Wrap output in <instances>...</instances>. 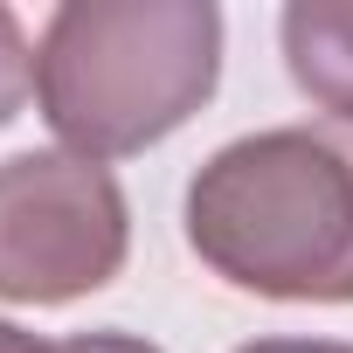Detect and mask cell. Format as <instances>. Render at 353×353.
I'll return each instance as SVG.
<instances>
[{"label":"cell","instance_id":"obj_6","mask_svg":"<svg viewBox=\"0 0 353 353\" xmlns=\"http://www.w3.org/2000/svg\"><path fill=\"white\" fill-rule=\"evenodd\" d=\"M56 353H159V346L132 332H77V339H56Z\"/></svg>","mask_w":353,"mask_h":353},{"label":"cell","instance_id":"obj_8","mask_svg":"<svg viewBox=\"0 0 353 353\" xmlns=\"http://www.w3.org/2000/svg\"><path fill=\"white\" fill-rule=\"evenodd\" d=\"M0 353H56V339H35V332H21L14 319H0Z\"/></svg>","mask_w":353,"mask_h":353},{"label":"cell","instance_id":"obj_3","mask_svg":"<svg viewBox=\"0 0 353 353\" xmlns=\"http://www.w3.org/2000/svg\"><path fill=\"white\" fill-rule=\"evenodd\" d=\"M132 208L111 166L63 145L0 159V298L70 305L125 270Z\"/></svg>","mask_w":353,"mask_h":353},{"label":"cell","instance_id":"obj_7","mask_svg":"<svg viewBox=\"0 0 353 353\" xmlns=\"http://www.w3.org/2000/svg\"><path fill=\"white\" fill-rule=\"evenodd\" d=\"M236 353H353L346 339H250Z\"/></svg>","mask_w":353,"mask_h":353},{"label":"cell","instance_id":"obj_1","mask_svg":"<svg viewBox=\"0 0 353 353\" xmlns=\"http://www.w3.org/2000/svg\"><path fill=\"white\" fill-rule=\"evenodd\" d=\"M188 250L236 291L353 305V139L270 125L208 152L188 181Z\"/></svg>","mask_w":353,"mask_h":353},{"label":"cell","instance_id":"obj_5","mask_svg":"<svg viewBox=\"0 0 353 353\" xmlns=\"http://www.w3.org/2000/svg\"><path fill=\"white\" fill-rule=\"evenodd\" d=\"M35 90V49L14 21V8H0V125H14V111Z\"/></svg>","mask_w":353,"mask_h":353},{"label":"cell","instance_id":"obj_4","mask_svg":"<svg viewBox=\"0 0 353 353\" xmlns=\"http://www.w3.org/2000/svg\"><path fill=\"white\" fill-rule=\"evenodd\" d=\"M291 83L339 125H353V0H291L277 14Z\"/></svg>","mask_w":353,"mask_h":353},{"label":"cell","instance_id":"obj_2","mask_svg":"<svg viewBox=\"0 0 353 353\" xmlns=\"http://www.w3.org/2000/svg\"><path fill=\"white\" fill-rule=\"evenodd\" d=\"M222 83L215 0H70L35 42L42 125L77 159H132L173 139Z\"/></svg>","mask_w":353,"mask_h":353}]
</instances>
